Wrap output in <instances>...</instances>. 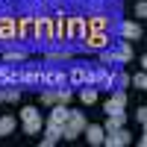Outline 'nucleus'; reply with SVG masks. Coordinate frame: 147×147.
Segmentation results:
<instances>
[{
    "label": "nucleus",
    "mask_w": 147,
    "mask_h": 147,
    "mask_svg": "<svg viewBox=\"0 0 147 147\" xmlns=\"http://www.w3.org/2000/svg\"><path fill=\"white\" fill-rule=\"evenodd\" d=\"M100 59L109 65V62H121V65H127L129 59H132V47H129V41H118V47H103L100 50Z\"/></svg>",
    "instance_id": "nucleus-1"
},
{
    "label": "nucleus",
    "mask_w": 147,
    "mask_h": 147,
    "mask_svg": "<svg viewBox=\"0 0 147 147\" xmlns=\"http://www.w3.org/2000/svg\"><path fill=\"white\" fill-rule=\"evenodd\" d=\"M21 118H24V121H32V118H41V112H38L35 106H24V109H21Z\"/></svg>",
    "instance_id": "nucleus-14"
},
{
    "label": "nucleus",
    "mask_w": 147,
    "mask_h": 147,
    "mask_svg": "<svg viewBox=\"0 0 147 147\" xmlns=\"http://www.w3.org/2000/svg\"><path fill=\"white\" fill-rule=\"evenodd\" d=\"M3 59H6V62H21V59H24V50H9Z\"/></svg>",
    "instance_id": "nucleus-17"
},
{
    "label": "nucleus",
    "mask_w": 147,
    "mask_h": 147,
    "mask_svg": "<svg viewBox=\"0 0 147 147\" xmlns=\"http://www.w3.org/2000/svg\"><path fill=\"white\" fill-rule=\"evenodd\" d=\"M136 15H138V18L147 15V3H144V0H138V3H136Z\"/></svg>",
    "instance_id": "nucleus-20"
},
{
    "label": "nucleus",
    "mask_w": 147,
    "mask_h": 147,
    "mask_svg": "<svg viewBox=\"0 0 147 147\" xmlns=\"http://www.w3.org/2000/svg\"><path fill=\"white\" fill-rule=\"evenodd\" d=\"M103 47H109V35H103V32H94L85 38V50H103Z\"/></svg>",
    "instance_id": "nucleus-7"
},
{
    "label": "nucleus",
    "mask_w": 147,
    "mask_h": 147,
    "mask_svg": "<svg viewBox=\"0 0 147 147\" xmlns=\"http://www.w3.org/2000/svg\"><path fill=\"white\" fill-rule=\"evenodd\" d=\"M41 129H44V124H41V118H32V121H24V132H27V136H38Z\"/></svg>",
    "instance_id": "nucleus-10"
},
{
    "label": "nucleus",
    "mask_w": 147,
    "mask_h": 147,
    "mask_svg": "<svg viewBox=\"0 0 147 147\" xmlns=\"http://www.w3.org/2000/svg\"><path fill=\"white\" fill-rule=\"evenodd\" d=\"M12 132H15V118L3 115V118H0V136H12Z\"/></svg>",
    "instance_id": "nucleus-11"
},
{
    "label": "nucleus",
    "mask_w": 147,
    "mask_h": 147,
    "mask_svg": "<svg viewBox=\"0 0 147 147\" xmlns=\"http://www.w3.org/2000/svg\"><path fill=\"white\" fill-rule=\"evenodd\" d=\"M71 82L94 85V71H88V68H74V71H71Z\"/></svg>",
    "instance_id": "nucleus-8"
},
{
    "label": "nucleus",
    "mask_w": 147,
    "mask_h": 147,
    "mask_svg": "<svg viewBox=\"0 0 147 147\" xmlns=\"http://www.w3.org/2000/svg\"><path fill=\"white\" fill-rule=\"evenodd\" d=\"M71 56V50L65 47V50H53V53H47V59H68Z\"/></svg>",
    "instance_id": "nucleus-18"
},
{
    "label": "nucleus",
    "mask_w": 147,
    "mask_h": 147,
    "mask_svg": "<svg viewBox=\"0 0 147 147\" xmlns=\"http://www.w3.org/2000/svg\"><path fill=\"white\" fill-rule=\"evenodd\" d=\"M41 103H44V106H53V103H59V100H56V88H47V91H41Z\"/></svg>",
    "instance_id": "nucleus-16"
},
{
    "label": "nucleus",
    "mask_w": 147,
    "mask_h": 147,
    "mask_svg": "<svg viewBox=\"0 0 147 147\" xmlns=\"http://www.w3.org/2000/svg\"><path fill=\"white\" fill-rule=\"evenodd\" d=\"M0 103H3V91H0Z\"/></svg>",
    "instance_id": "nucleus-22"
},
{
    "label": "nucleus",
    "mask_w": 147,
    "mask_h": 147,
    "mask_svg": "<svg viewBox=\"0 0 147 147\" xmlns=\"http://www.w3.org/2000/svg\"><path fill=\"white\" fill-rule=\"evenodd\" d=\"M3 100H6V103H18V100H21V88H6V91H3Z\"/></svg>",
    "instance_id": "nucleus-15"
},
{
    "label": "nucleus",
    "mask_w": 147,
    "mask_h": 147,
    "mask_svg": "<svg viewBox=\"0 0 147 147\" xmlns=\"http://www.w3.org/2000/svg\"><path fill=\"white\" fill-rule=\"evenodd\" d=\"M85 124H88V121H85V115H82V112H71V115H68V124L62 127V138H65V141H71V138L82 136Z\"/></svg>",
    "instance_id": "nucleus-2"
},
{
    "label": "nucleus",
    "mask_w": 147,
    "mask_h": 147,
    "mask_svg": "<svg viewBox=\"0 0 147 147\" xmlns=\"http://www.w3.org/2000/svg\"><path fill=\"white\" fill-rule=\"evenodd\" d=\"M0 80H3V82H21V71H12V68H0Z\"/></svg>",
    "instance_id": "nucleus-13"
},
{
    "label": "nucleus",
    "mask_w": 147,
    "mask_h": 147,
    "mask_svg": "<svg viewBox=\"0 0 147 147\" xmlns=\"http://www.w3.org/2000/svg\"><path fill=\"white\" fill-rule=\"evenodd\" d=\"M118 32L124 35V41L141 38V27H138V24H132V21H121V24H118Z\"/></svg>",
    "instance_id": "nucleus-5"
},
{
    "label": "nucleus",
    "mask_w": 147,
    "mask_h": 147,
    "mask_svg": "<svg viewBox=\"0 0 147 147\" xmlns=\"http://www.w3.org/2000/svg\"><path fill=\"white\" fill-rule=\"evenodd\" d=\"M129 141H132V136H129L124 127H121V129H115V132H106V136H103V144H106V147H124V144H129Z\"/></svg>",
    "instance_id": "nucleus-4"
},
{
    "label": "nucleus",
    "mask_w": 147,
    "mask_h": 147,
    "mask_svg": "<svg viewBox=\"0 0 147 147\" xmlns=\"http://www.w3.org/2000/svg\"><path fill=\"white\" fill-rule=\"evenodd\" d=\"M136 121H138V124H144V121H147V109H144V106L136 112Z\"/></svg>",
    "instance_id": "nucleus-21"
},
{
    "label": "nucleus",
    "mask_w": 147,
    "mask_h": 147,
    "mask_svg": "<svg viewBox=\"0 0 147 147\" xmlns=\"http://www.w3.org/2000/svg\"><path fill=\"white\" fill-rule=\"evenodd\" d=\"M132 82H136V88H147V74H136Z\"/></svg>",
    "instance_id": "nucleus-19"
},
{
    "label": "nucleus",
    "mask_w": 147,
    "mask_h": 147,
    "mask_svg": "<svg viewBox=\"0 0 147 147\" xmlns=\"http://www.w3.org/2000/svg\"><path fill=\"white\" fill-rule=\"evenodd\" d=\"M82 136L88 138V144H103V136H106V129H103L100 124H85Z\"/></svg>",
    "instance_id": "nucleus-6"
},
{
    "label": "nucleus",
    "mask_w": 147,
    "mask_h": 147,
    "mask_svg": "<svg viewBox=\"0 0 147 147\" xmlns=\"http://www.w3.org/2000/svg\"><path fill=\"white\" fill-rule=\"evenodd\" d=\"M124 109H127V91L124 88H115L112 97L103 103V112L106 115H115V112H124Z\"/></svg>",
    "instance_id": "nucleus-3"
},
{
    "label": "nucleus",
    "mask_w": 147,
    "mask_h": 147,
    "mask_svg": "<svg viewBox=\"0 0 147 147\" xmlns=\"http://www.w3.org/2000/svg\"><path fill=\"white\" fill-rule=\"evenodd\" d=\"M80 100H82L85 106H91V103L97 100V88H91V85H85V88L80 91Z\"/></svg>",
    "instance_id": "nucleus-12"
},
{
    "label": "nucleus",
    "mask_w": 147,
    "mask_h": 147,
    "mask_svg": "<svg viewBox=\"0 0 147 147\" xmlns=\"http://www.w3.org/2000/svg\"><path fill=\"white\" fill-rule=\"evenodd\" d=\"M124 124H127V115H124V112H115V115H109V118H106L103 129H106V132H115V129H121Z\"/></svg>",
    "instance_id": "nucleus-9"
}]
</instances>
